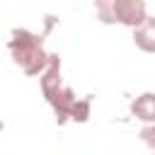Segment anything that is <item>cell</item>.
<instances>
[{
    "label": "cell",
    "mask_w": 155,
    "mask_h": 155,
    "mask_svg": "<svg viewBox=\"0 0 155 155\" xmlns=\"http://www.w3.org/2000/svg\"><path fill=\"white\" fill-rule=\"evenodd\" d=\"M41 90H44L46 102L53 107L58 121H65L68 116H73V111L78 107V99H75L73 90L61 82V58L56 53L48 56V65H46L44 78H41Z\"/></svg>",
    "instance_id": "6da1fadb"
},
{
    "label": "cell",
    "mask_w": 155,
    "mask_h": 155,
    "mask_svg": "<svg viewBox=\"0 0 155 155\" xmlns=\"http://www.w3.org/2000/svg\"><path fill=\"white\" fill-rule=\"evenodd\" d=\"M10 53H12L15 63L27 75H39L48 65V53L41 46V36H36V34H31L27 29H12Z\"/></svg>",
    "instance_id": "7a4b0ae2"
},
{
    "label": "cell",
    "mask_w": 155,
    "mask_h": 155,
    "mask_svg": "<svg viewBox=\"0 0 155 155\" xmlns=\"http://www.w3.org/2000/svg\"><path fill=\"white\" fill-rule=\"evenodd\" d=\"M94 10L97 17L104 24H126L138 29L145 19V0H94Z\"/></svg>",
    "instance_id": "3957f363"
},
{
    "label": "cell",
    "mask_w": 155,
    "mask_h": 155,
    "mask_svg": "<svg viewBox=\"0 0 155 155\" xmlns=\"http://www.w3.org/2000/svg\"><path fill=\"white\" fill-rule=\"evenodd\" d=\"M131 114L145 124H155V92H143L131 102Z\"/></svg>",
    "instance_id": "277c9868"
},
{
    "label": "cell",
    "mask_w": 155,
    "mask_h": 155,
    "mask_svg": "<svg viewBox=\"0 0 155 155\" xmlns=\"http://www.w3.org/2000/svg\"><path fill=\"white\" fill-rule=\"evenodd\" d=\"M133 41L140 51L155 53V17H148L138 29H133Z\"/></svg>",
    "instance_id": "5b68a950"
},
{
    "label": "cell",
    "mask_w": 155,
    "mask_h": 155,
    "mask_svg": "<svg viewBox=\"0 0 155 155\" xmlns=\"http://www.w3.org/2000/svg\"><path fill=\"white\" fill-rule=\"evenodd\" d=\"M138 136H140V140H143V143H145V145L153 150V155H155V124H148V126H143Z\"/></svg>",
    "instance_id": "8992f818"
}]
</instances>
